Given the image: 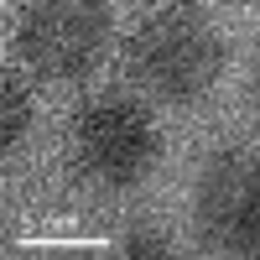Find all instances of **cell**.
Wrapping results in <instances>:
<instances>
[{"instance_id": "obj_1", "label": "cell", "mask_w": 260, "mask_h": 260, "mask_svg": "<svg viewBox=\"0 0 260 260\" xmlns=\"http://www.w3.org/2000/svg\"><path fill=\"white\" fill-rule=\"evenodd\" d=\"M229 42L213 26V16L198 0H172L136 21L125 37V73L141 94L161 104H203L213 83L224 78Z\"/></svg>"}, {"instance_id": "obj_2", "label": "cell", "mask_w": 260, "mask_h": 260, "mask_svg": "<svg viewBox=\"0 0 260 260\" xmlns=\"http://www.w3.org/2000/svg\"><path fill=\"white\" fill-rule=\"evenodd\" d=\"M62 161H68V172L83 187L125 192L141 177H151V167L161 161V130H156L146 104L104 94V99H89L68 120Z\"/></svg>"}, {"instance_id": "obj_3", "label": "cell", "mask_w": 260, "mask_h": 260, "mask_svg": "<svg viewBox=\"0 0 260 260\" xmlns=\"http://www.w3.org/2000/svg\"><path fill=\"white\" fill-rule=\"evenodd\" d=\"M110 0H21L11 52L26 73L47 83H73L110 52Z\"/></svg>"}, {"instance_id": "obj_4", "label": "cell", "mask_w": 260, "mask_h": 260, "mask_svg": "<svg viewBox=\"0 0 260 260\" xmlns=\"http://www.w3.org/2000/svg\"><path fill=\"white\" fill-rule=\"evenodd\" d=\"M192 224L224 255H260V151H219L198 172Z\"/></svg>"}, {"instance_id": "obj_5", "label": "cell", "mask_w": 260, "mask_h": 260, "mask_svg": "<svg viewBox=\"0 0 260 260\" xmlns=\"http://www.w3.org/2000/svg\"><path fill=\"white\" fill-rule=\"evenodd\" d=\"M31 94H26V83H21V73H6V83H0V141H6V151L11 146H21V136L31 130Z\"/></svg>"}, {"instance_id": "obj_6", "label": "cell", "mask_w": 260, "mask_h": 260, "mask_svg": "<svg viewBox=\"0 0 260 260\" xmlns=\"http://www.w3.org/2000/svg\"><path fill=\"white\" fill-rule=\"evenodd\" d=\"M167 250H172L167 229L151 224V219H136V224L120 234V255H125V260H161Z\"/></svg>"}, {"instance_id": "obj_7", "label": "cell", "mask_w": 260, "mask_h": 260, "mask_svg": "<svg viewBox=\"0 0 260 260\" xmlns=\"http://www.w3.org/2000/svg\"><path fill=\"white\" fill-rule=\"evenodd\" d=\"M250 99H255V110H260V62H255V73H250Z\"/></svg>"}, {"instance_id": "obj_8", "label": "cell", "mask_w": 260, "mask_h": 260, "mask_svg": "<svg viewBox=\"0 0 260 260\" xmlns=\"http://www.w3.org/2000/svg\"><path fill=\"white\" fill-rule=\"evenodd\" d=\"M245 6H250V11H260V0H245Z\"/></svg>"}]
</instances>
